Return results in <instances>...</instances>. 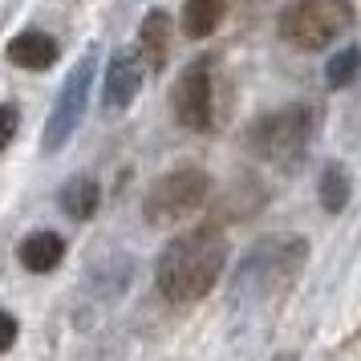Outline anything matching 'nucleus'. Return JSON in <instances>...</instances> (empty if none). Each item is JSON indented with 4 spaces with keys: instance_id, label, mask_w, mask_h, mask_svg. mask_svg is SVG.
<instances>
[{
    "instance_id": "nucleus-12",
    "label": "nucleus",
    "mask_w": 361,
    "mask_h": 361,
    "mask_svg": "<svg viewBox=\"0 0 361 361\" xmlns=\"http://www.w3.org/2000/svg\"><path fill=\"white\" fill-rule=\"evenodd\" d=\"M57 203H61V212H66L69 219H94V212L102 207V187L90 179V175H73V179L61 187Z\"/></svg>"
},
{
    "instance_id": "nucleus-2",
    "label": "nucleus",
    "mask_w": 361,
    "mask_h": 361,
    "mask_svg": "<svg viewBox=\"0 0 361 361\" xmlns=\"http://www.w3.org/2000/svg\"><path fill=\"white\" fill-rule=\"evenodd\" d=\"M228 264V235L215 224L175 235L154 264V284L171 305H195L212 293Z\"/></svg>"
},
{
    "instance_id": "nucleus-1",
    "label": "nucleus",
    "mask_w": 361,
    "mask_h": 361,
    "mask_svg": "<svg viewBox=\"0 0 361 361\" xmlns=\"http://www.w3.org/2000/svg\"><path fill=\"white\" fill-rule=\"evenodd\" d=\"M309 264V240L305 235H264L247 247V256L231 280V309L235 312H268L296 288V280Z\"/></svg>"
},
{
    "instance_id": "nucleus-15",
    "label": "nucleus",
    "mask_w": 361,
    "mask_h": 361,
    "mask_svg": "<svg viewBox=\"0 0 361 361\" xmlns=\"http://www.w3.org/2000/svg\"><path fill=\"white\" fill-rule=\"evenodd\" d=\"M361 73V49L353 45V49H341V53H333L325 61V82L333 85V90H341V85H349L353 78Z\"/></svg>"
},
{
    "instance_id": "nucleus-10",
    "label": "nucleus",
    "mask_w": 361,
    "mask_h": 361,
    "mask_svg": "<svg viewBox=\"0 0 361 361\" xmlns=\"http://www.w3.org/2000/svg\"><path fill=\"white\" fill-rule=\"evenodd\" d=\"M138 53H142L147 69H154V73L166 66V57H171V17H166L163 8H150L147 17H142V29H138Z\"/></svg>"
},
{
    "instance_id": "nucleus-18",
    "label": "nucleus",
    "mask_w": 361,
    "mask_h": 361,
    "mask_svg": "<svg viewBox=\"0 0 361 361\" xmlns=\"http://www.w3.org/2000/svg\"><path fill=\"white\" fill-rule=\"evenodd\" d=\"M272 361H300V357H296V353H276Z\"/></svg>"
},
{
    "instance_id": "nucleus-14",
    "label": "nucleus",
    "mask_w": 361,
    "mask_h": 361,
    "mask_svg": "<svg viewBox=\"0 0 361 361\" xmlns=\"http://www.w3.org/2000/svg\"><path fill=\"white\" fill-rule=\"evenodd\" d=\"M345 203H349V175H345L341 163H329L321 171V207L329 215H341Z\"/></svg>"
},
{
    "instance_id": "nucleus-16",
    "label": "nucleus",
    "mask_w": 361,
    "mask_h": 361,
    "mask_svg": "<svg viewBox=\"0 0 361 361\" xmlns=\"http://www.w3.org/2000/svg\"><path fill=\"white\" fill-rule=\"evenodd\" d=\"M20 126V114H17V106H0V150L13 142V134H17Z\"/></svg>"
},
{
    "instance_id": "nucleus-8",
    "label": "nucleus",
    "mask_w": 361,
    "mask_h": 361,
    "mask_svg": "<svg viewBox=\"0 0 361 361\" xmlns=\"http://www.w3.org/2000/svg\"><path fill=\"white\" fill-rule=\"evenodd\" d=\"M142 78H147V61H142L138 45H130V49H118L114 57H110L106 85H102V102H106V110H126V106L138 98Z\"/></svg>"
},
{
    "instance_id": "nucleus-9",
    "label": "nucleus",
    "mask_w": 361,
    "mask_h": 361,
    "mask_svg": "<svg viewBox=\"0 0 361 361\" xmlns=\"http://www.w3.org/2000/svg\"><path fill=\"white\" fill-rule=\"evenodd\" d=\"M4 57H8L17 69L41 73V69H49L53 61H57V41H53L49 33H41V29H25V33H17L13 41H8Z\"/></svg>"
},
{
    "instance_id": "nucleus-11",
    "label": "nucleus",
    "mask_w": 361,
    "mask_h": 361,
    "mask_svg": "<svg viewBox=\"0 0 361 361\" xmlns=\"http://www.w3.org/2000/svg\"><path fill=\"white\" fill-rule=\"evenodd\" d=\"M17 256H20V264H25L29 272L45 276V272H53L57 264L66 260V240H61L57 231H33V235L20 240Z\"/></svg>"
},
{
    "instance_id": "nucleus-7",
    "label": "nucleus",
    "mask_w": 361,
    "mask_h": 361,
    "mask_svg": "<svg viewBox=\"0 0 361 361\" xmlns=\"http://www.w3.org/2000/svg\"><path fill=\"white\" fill-rule=\"evenodd\" d=\"M175 102V118L187 130L207 134L215 126V98H212V57H195L191 66L179 73V82L171 90Z\"/></svg>"
},
{
    "instance_id": "nucleus-13",
    "label": "nucleus",
    "mask_w": 361,
    "mask_h": 361,
    "mask_svg": "<svg viewBox=\"0 0 361 361\" xmlns=\"http://www.w3.org/2000/svg\"><path fill=\"white\" fill-rule=\"evenodd\" d=\"M224 13H228V0H187L183 4V33L191 41H203L219 29Z\"/></svg>"
},
{
    "instance_id": "nucleus-5",
    "label": "nucleus",
    "mask_w": 361,
    "mask_h": 361,
    "mask_svg": "<svg viewBox=\"0 0 361 361\" xmlns=\"http://www.w3.org/2000/svg\"><path fill=\"white\" fill-rule=\"evenodd\" d=\"M309 138H312V110L309 106H284L276 114H264L252 126L247 147L276 166H296L309 150Z\"/></svg>"
},
{
    "instance_id": "nucleus-3",
    "label": "nucleus",
    "mask_w": 361,
    "mask_h": 361,
    "mask_svg": "<svg viewBox=\"0 0 361 361\" xmlns=\"http://www.w3.org/2000/svg\"><path fill=\"white\" fill-rule=\"evenodd\" d=\"M357 20L353 0H293L280 13V37L300 53H321Z\"/></svg>"
},
{
    "instance_id": "nucleus-6",
    "label": "nucleus",
    "mask_w": 361,
    "mask_h": 361,
    "mask_svg": "<svg viewBox=\"0 0 361 361\" xmlns=\"http://www.w3.org/2000/svg\"><path fill=\"white\" fill-rule=\"evenodd\" d=\"M94 73H98V45H90V49L78 57V66L69 69L66 85H61V94L53 102L49 118H45V138H41V147L49 150H61L73 138V130L82 126L85 118V106L94 98Z\"/></svg>"
},
{
    "instance_id": "nucleus-17",
    "label": "nucleus",
    "mask_w": 361,
    "mask_h": 361,
    "mask_svg": "<svg viewBox=\"0 0 361 361\" xmlns=\"http://www.w3.org/2000/svg\"><path fill=\"white\" fill-rule=\"evenodd\" d=\"M17 345V317L8 309H0V353H8Z\"/></svg>"
},
{
    "instance_id": "nucleus-4",
    "label": "nucleus",
    "mask_w": 361,
    "mask_h": 361,
    "mask_svg": "<svg viewBox=\"0 0 361 361\" xmlns=\"http://www.w3.org/2000/svg\"><path fill=\"white\" fill-rule=\"evenodd\" d=\"M212 195V179L207 171L199 166H175L159 179L150 183L147 199H142V219L150 228H171V224H183L207 203Z\"/></svg>"
}]
</instances>
